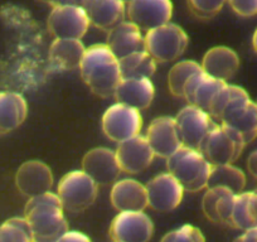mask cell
Returning a JSON list of instances; mask_svg holds the SVG:
<instances>
[{"label":"cell","instance_id":"obj_1","mask_svg":"<svg viewBox=\"0 0 257 242\" xmlns=\"http://www.w3.org/2000/svg\"><path fill=\"white\" fill-rule=\"evenodd\" d=\"M78 68L83 82L100 97H113L116 87L122 80L118 59L106 44L86 48Z\"/></svg>","mask_w":257,"mask_h":242},{"label":"cell","instance_id":"obj_2","mask_svg":"<svg viewBox=\"0 0 257 242\" xmlns=\"http://www.w3.org/2000/svg\"><path fill=\"white\" fill-rule=\"evenodd\" d=\"M24 218L31 226L36 242H56L68 231L61 199L51 191L28 198Z\"/></svg>","mask_w":257,"mask_h":242},{"label":"cell","instance_id":"obj_3","mask_svg":"<svg viewBox=\"0 0 257 242\" xmlns=\"http://www.w3.org/2000/svg\"><path fill=\"white\" fill-rule=\"evenodd\" d=\"M167 169L185 192L196 193L207 188L212 164L198 149L182 147L168 158Z\"/></svg>","mask_w":257,"mask_h":242},{"label":"cell","instance_id":"obj_4","mask_svg":"<svg viewBox=\"0 0 257 242\" xmlns=\"http://www.w3.org/2000/svg\"><path fill=\"white\" fill-rule=\"evenodd\" d=\"M145 51L157 63L174 62L187 49L189 38L178 24L169 23L150 29L144 36Z\"/></svg>","mask_w":257,"mask_h":242},{"label":"cell","instance_id":"obj_5","mask_svg":"<svg viewBox=\"0 0 257 242\" xmlns=\"http://www.w3.org/2000/svg\"><path fill=\"white\" fill-rule=\"evenodd\" d=\"M244 147L246 143L238 132L216 123L204 138L199 152L212 165L233 164L241 157Z\"/></svg>","mask_w":257,"mask_h":242},{"label":"cell","instance_id":"obj_6","mask_svg":"<svg viewBox=\"0 0 257 242\" xmlns=\"http://www.w3.org/2000/svg\"><path fill=\"white\" fill-rule=\"evenodd\" d=\"M56 193L64 211L78 213L95 203L98 184L83 170H72L62 177Z\"/></svg>","mask_w":257,"mask_h":242},{"label":"cell","instance_id":"obj_7","mask_svg":"<svg viewBox=\"0 0 257 242\" xmlns=\"http://www.w3.org/2000/svg\"><path fill=\"white\" fill-rule=\"evenodd\" d=\"M102 132L111 142L122 143L140 135L143 117L139 110L123 103L111 105L102 115Z\"/></svg>","mask_w":257,"mask_h":242},{"label":"cell","instance_id":"obj_8","mask_svg":"<svg viewBox=\"0 0 257 242\" xmlns=\"http://www.w3.org/2000/svg\"><path fill=\"white\" fill-rule=\"evenodd\" d=\"M90 24L85 8L78 6L53 7L47 21L48 31L54 38L82 39Z\"/></svg>","mask_w":257,"mask_h":242},{"label":"cell","instance_id":"obj_9","mask_svg":"<svg viewBox=\"0 0 257 242\" xmlns=\"http://www.w3.org/2000/svg\"><path fill=\"white\" fill-rule=\"evenodd\" d=\"M174 118L183 147L198 150L209 130L217 123L207 111L189 103L183 107Z\"/></svg>","mask_w":257,"mask_h":242},{"label":"cell","instance_id":"obj_10","mask_svg":"<svg viewBox=\"0 0 257 242\" xmlns=\"http://www.w3.org/2000/svg\"><path fill=\"white\" fill-rule=\"evenodd\" d=\"M108 233L113 242H149L154 224L144 211L118 212L111 222Z\"/></svg>","mask_w":257,"mask_h":242},{"label":"cell","instance_id":"obj_11","mask_svg":"<svg viewBox=\"0 0 257 242\" xmlns=\"http://www.w3.org/2000/svg\"><path fill=\"white\" fill-rule=\"evenodd\" d=\"M172 17V0H130L126 3V18L142 31L164 26Z\"/></svg>","mask_w":257,"mask_h":242},{"label":"cell","instance_id":"obj_12","mask_svg":"<svg viewBox=\"0 0 257 242\" xmlns=\"http://www.w3.org/2000/svg\"><path fill=\"white\" fill-rule=\"evenodd\" d=\"M148 207L160 213L172 212L182 203L184 188L169 172L153 178L145 186Z\"/></svg>","mask_w":257,"mask_h":242},{"label":"cell","instance_id":"obj_13","mask_svg":"<svg viewBox=\"0 0 257 242\" xmlns=\"http://www.w3.org/2000/svg\"><path fill=\"white\" fill-rule=\"evenodd\" d=\"M121 172L126 174H139L152 165L155 154L147 138L143 135L118 143L115 150Z\"/></svg>","mask_w":257,"mask_h":242},{"label":"cell","instance_id":"obj_14","mask_svg":"<svg viewBox=\"0 0 257 242\" xmlns=\"http://www.w3.org/2000/svg\"><path fill=\"white\" fill-rule=\"evenodd\" d=\"M145 138L155 157L168 159L183 147L174 117L160 116L154 118L147 129Z\"/></svg>","mask_w":257,"mask_h":242},{"label":"cell","instance_id":"obj_15","mask_svg":"<svg viewBox=\"0 0 257 242\" xmlns=\"http://www.w3.org/2000/svg\"><path fill=\"white\" fill-rule=\"evenodd\" d=\"M16 186L23 196L32 198L46 192L53 186V173L41 160H28L19 167L16 174Z\"/></svg>","mask_w":257,"mask_h":242},{"label":"cell","instance_id":"obj_16","mask_svg":"<svg viewBox=\"0 0 257 242\" xmlns=\"http://www.w3.org/2000/svg\"><path fill=\"white\" fill-rule=\"evenodd\" d=\"M82 170L90 175L98 186L113 184L122 173L115 150L103 147L95 148L86 153L82 159Z\"/></svg>","mask_w":257,"mask_h":242},{"label":"cell","instance_id":"obj_17","mask_svg":"<svg viewBox=\"0 0 257 242\" xmlns=\"http://www.w3.org/2000/svg\"><path fill=\"white\" fill-rule=\"evenodd\" d=\"M111 203L118 212L145 211L148 207L147 188L133 178L116 180L110 193Z\"/></svg>","mask_w":257,"mask_h":242},{"label":"cell","instance_id":"obj_18","mask_svg":"<svg viewBox=\"0 0 257 242\" xmlns=\"http://www.w3.org/2000/svg\"><path fill=\"white\" fill-rule=\"evenodd\" d=\"M105 44L117 59L123 58L135 52L145 51L142 29L128 21H123L122 23L117 24L111 31H108Z\"/></svg>","mask_w":257,"mask_h":242},{"label":"cell","instance_id":"obj_19","mask_svg":"<svg viewBox=\"0 0 257 242\" xmlns=\"http://www.w3.org/2000/svg\"><path fill=\"white\" fill-rule=\"evenodd\" d=\"M155 96V87L147 77L122 78L116 87L113 97L117 102L142 111L152 105Z\"/></svg>","mask_w":257,"mask_h":242},{"label":"cell","instance_id":"obj_20","mask_svg":"<svg viewBox=\"0 0 257 242\" xmlns=\"http://www.w3.org/2000/svg\"><path fill=\"white\" fill-rule=\"evenodd\" d=\"M201 67L203 72L211 77L227 82L238 71L239 57L228 47H213L204 54Z\"/></svg>","mask_w":257,"mask_h":242},{"label":"cell","instance_id":"obj_21","mask_svg":"<svg viewBox=\"0 0 257 242\" xmlns=\"http://www.w3.org/2000/svg\"><path fill=\"white\" fill-rule=\"evenodd\" d=\"M226 83L224 81L211 77L202 70L193 75L185 83L183 98L188 101L189 105L201 107L208 112L216 95Z\"/></svg>","mask_w":257,"mask_h":242},{"label":"cell","instance_id":"obj_22","mask_svg":"<svg viewBox=\"0 0 257 242\" xmlns=\"http://www.w3.org/2000/svg\"><path fill=\"white\" fill-rule=\"evenodd\" d=\"M90 23L102 31L126 21V3L123 0H87L83 6Z\"/></svg>","mask_w":257,"mask_h":242},{"label":"cell","instance_id":"obj_23","mask_svg":"<svg viewBox=\"0 0 257 242\" xmlns=\"http://www.w3.org/2000/svg\"><path fill=\"white\" fill-rule=\"evenodd\" d=\"M234 199H236V193L223 187L207 188V192L202 199V209L204 216L213 223L232 226Z\"/></svg>","mask_w":257,"mask_h":242},{"label":"cell","instance_id":"obj_24","mask_svg":"<svg viewBox=\"0 0 257 242\" xmlns=\"http://www.w3.org/2000/svg\"><path fill=\"white\" fill-rule=\"evenodd\" d=\"M28 115V103L22 93L16 91L0 92V135L18 129Z\"/></svg>","mask_w":257,"mask_h":242},{"label":"cell","instance_id":"obj_25","mask_svg":"<svg viewBox=\"0 0 257 242\" xmlns=\"http://www.w3.org/2000/svg\"><path fill=\"white\" fill-rule=\"evenodd\" d=\"M86 48L81 39L54 38L49 47L51 66L59 71H70L80 67Z\"/></svg>","mask_w":257,"mask_h":242},{"label":"cell","instance_id":"obj_26","mask_svg":"<svg viewBox=\"0 0 257 242\" xmlns=\"http://www.w3.org/2000/svg\"><path fill=\"white\" fill-rule=\"evenodd\" d=\"M232 226L241 231L257 228V192H241L236 194Z\"/></svg>","mask_w":257,"mask_h":242},{"label":"cell","instance_id":"obj_27","mask_svg":"<svg viewBox=\"0 0 257 242\" xmlns=\"http://www.w3.org/2000/svg\"><path fill=\"white\" fill-rule=\"evenodd\" d=\"M213 187H223L238 194L243 192L246 187V175L233 164L212 165L207 188H213Z\"/></svg>","mask_w":257,"mask_h":242},{"label":"cell","instance_id":"obj_28","mask_svg":"<svg viewBox=\"0 0 257 242\" xmlns=\"http://www.w3.org/2000/svg\"><path fill=\"white\" fill-rule=\"evenodd\" d=\"M122 78H150L157 71V62L147 51L135 52L118 59Z\"/></svg>","mask_w":257,"mask_h":242},{"label":"cell","instance_id":"obj_29","mask_svg":"<svg viewBox=\"0 0 257 242\" xmlns=\"http://www.w3.org/2000/svg\"><path fill=\"white\" fill-rule=\"evenodd\" d=\"M199 71H202L201 63L196 62V61L185 59V61L175 63L168 73V87H169L172 95L175 97L183 98L185 83L193 75H196Z\"/></svg>","mask_w":257,"mask_h":242},{"label":"cell","instance_id":"obj_30","mask_svg":"<svg viewBox=\"0 0 257 242\" xmlns=\"http://www.w3.org/2000/svg\"><path fill=\"white\" fill-rule=\"evenodd\" d=\"M0 242H34L28 221L14 217L0 224Z\"/></svg>","mask_w":257,"mask_h":242},{"label":"cell","instance_id":"obj_31","mask_svg":"<svg viewBox=\"0 0 257 242\" xmlns=\"http://www.w3.org/2000/svg\"><path fill=\"white\" fill-rule=\"evenodd\" d=\"M188 7L197 18L211 19L222 11L227 0H187Z\"/></svg>","mask_w":257,"mask_h":242},{"label":"cell","instance_id":"obj_32","mask_svg":"<svg viewBox=\"0 0 257 242\" xmlns=\"http://www.w3.org/2000/svg\"><path fill=\"white\" fill-rule=\"evenodd\" d=\"M160 242H206V238L199 228L192 224H183L168 232Z\"/></svg>","mask_w":257,"mask_h":242},{"label":"cell","instance_id":"obj_33","mask_svg":"<svg viewBox=\"0 0 257 242\" xmlns=\"http://www.w3.org/2000/svg\"><path fill=\"white\" fill-rule=\"evenodd\" d=\"M232 11L239 17L249 18L257 14V0H227Z\"/></svg>","mask_w":257,"mask_h":242},{"label":"cell","instance_id":"obj_34","mask_svg":"<svg viewBox=\"0 0 257 242\" xmlns=\"http://www.w3.org/2000/svg\"><path fill=\"white\" fill-rule=\"evenodd\" d=\"M56 242H91L88 236L78 231H70L68 229L66 233L62 234Z\"/></svg>","mask_w":257,"mask_h":242},{"label":"cell","instance_id":"obj_35","mask_svg":"<svg viewBox=\"0 0 257 242\" xmlns=\"http://www.w3.org/2000/svg\"><path fill=\"white\" fill-rule=\"evenodd\" d=\"M233 242H257V228L243 231V233L237 237Z\"/></svg>","mask_w":257,"mask_h":242},{"label":"cell","instance_id":"obj_36","mask_svg":"<svg viewBox=\"0 0 257 242\" xmlns=\"http://www.w3.org/2000/svg\"><path fill=\"white\" fill-rule=\"evenodd\" d=\"M247 168H248V172L257 178V149L249 154L247 159Z\"/></svg>","mask_w":257,"mask_h":242},{"label":"cell","instance_id":"obj_37","mask_svg":"<svg viewBox=\"0 0 257 242\" xmlns=\"http://www.w3.org/2000/svg\"><path fill=\"white\" fill-rule=\"evenodd\" d=\"M87 0H54V7L56 6H78L83 7Z\"/></svg>","mask_w":257,"mask_h":242},{"label":"cell","instance_id":"obj_38","mask_svg":"<svg viewBox=\"0 0 257 242\" xmlns=\"http://www.w3.org/2000/svg\"><path fill=\"white\" fill-rule=\"evenodd\" d=\"M252 47H253L254 52L257 53V29L254 31L253 33V37H252Z\"/></svg>","mask_w":257,"mask_h":242},{"label":"cell","instance_id":"obj_39","mask_svg":"<svg viewBox=\"0 0 257 242\" xmlns=\"http://www.w3.org/2000/svg\"><path fill=\"white\" fill-rule=\"evenodd\" d=\"M42 2H43V3H46V4H49L52 8L54 7V0H42Z\"/></svg>","mask_w":257,"mask_h":242},{"label":"cell","instance_id":"obj_40","mask_svg":"<svg viewBox=\"0 0 257 242\" xmlns=\"http://www.w3.org/2000/svg\"><path fill=\"white\" fill-rule=\"evenodd\" d=\"M123 2H125V3H127V2H130V0H123Z\"/></svg>","mask_w":257,"mask_h":242},{"label":"cell","instance_id":"obj_41","mask_svg":"<svg viewBox=\"0 0 257 242\" xmlns=\"http://www.w3.org/2000/svg\"><path fill=\"white\" fill-rule=\"evenodd\" d=\"M256 106H257V101H256Z\"/></svg>","mask_w":257,"mask_h":242},{"label":"cell","instance_id":"obj_42","mask_svg":"<svg viewBox=\"0 0 257 242\" xmlns=\"http://www.w3.org/2000/svg\"><path fill=\"white\" fill-rule=\"evenodd\" d=\"M34 242H36V241H34Z\"/></svg>","mask_w":257,"mask_h":242},{"label":"cell","instance_id":"obj_43","mask_svg":"<svg viewBox=\"0 0 257 242\" xmlns=\"http://www.w3.org/2000/svg\"><path fill=\"white\" fill-rule=\"evenodd\" d=\"M256 192H257V191H256Z\"/></svg>","mask_w":257,"mask_h":242}]
</instances>
